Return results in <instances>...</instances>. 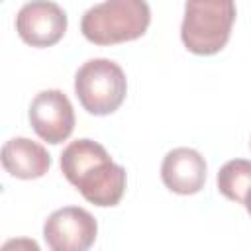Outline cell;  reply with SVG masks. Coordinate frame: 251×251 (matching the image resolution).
Masks as SVG:
<instances>
[{
    "label": "cell",
    "mask_w": 251,
    "mask_h": 251,
    "mask_svg": "<svg viewBox=\"0 0 251 251\" xmlns=\"http://www.w3.org/2000/svg\"><path fill=\"white\" fill-rule=\"evenodd\" d=\"M218 190L233 200L243 204L245 196L251 190V161L247 159H231L218 173Z\"/></svg>",
    "instance_id": "obj_10"
},
{
    "label": "cell",
    "mask_w": 251,
    "mask_h": 251,
    "mask_svg": "<svg viewBox=\"0 0 251 251\" xmlns=\"http://www.w3.org/2000/svg\"><path fill=\"white\" fill-rule=\"evenodd\" d=\"M243 204H245V208H247V212H249V216H251V190H249V194L245 196V202H243Z\"/></svg>",
    "instance_id": "obj_12"
},
{
    "label": "cell",
    "mask_w": 251,
    "mask_h": 251,
    "mask_svg": "<svg viewBox=\"0 0 251 251\" xmlns=\"http://www.w3.org/2000/svg\"><path fill=\"white\" fill-rule=\"evenodd\" d=\"M29 124L47 143H63L75 129V110L63 90L49 88L35 94L29 104Z\"/></svg>",
    "instance_id": "obj_6"
},
{
    "label": "cell",
    "mask_w": 251,
    "mask_h": 251,
    "mask_svg": "<svg viewBox=\"0 0 251 251\" xmlns=\"http://www.w3.org/2000/svg\"><path fill=\"white\" fill-rule=\"evenodd\" d=\"M2 165L16 178H39L51 167V155L43 145L27 137H12L2 145Z\"/></svg>",
    "instance_id": "obj_9"
},
{
    "label": "cell",
    "mask_w": 251,
    "mask_h": 251,
    "mask_svg": "<svg viewBox=\"0 0 251 251\" xmlns=\"http://www.w3.org/2000/svg\"><path fill=\"white\" fill-rule=\"evenodd\" d=\"M151 22L143 0H106L90 6L80 20L82 35L96 45H114L141 37Z\"/></svg>",
    "instance_id": "obj_2"
},
{
    "label": "cell",
    "mask_w": 251,
    "mask_h": 251,
    "mask_svg": "<svg viewBox=\"0 0 251 251\" xmlns=\"http://www.w3.org/2000/svg\"><path fill=\"white\" fill-rule=\"evenodd\" d=\"M163 184L176 194H196L206 182V161L190 147H176L169 151L161 165Z\"/></svg>",
    "instance_id": "obj_8"
},
{
    "label": "cell",
    "mask_w": 251,
    "mask_h": 251,
    "mask_svg": "<svg viewBox=\"0 0 251 251\" xmlns=\"http://www.w3.org/2000/svg\"><path fill=\"white\" fill-rule=\"evenodd\" d=\"M0 251H41L37 241L29 239V237H12L8 239Z\"/></svg>",
    "instance_id": "obj_11"
},
{
    "label": "cell",
    "mask_w": 251,
    "mask_h": 251,
    "mask_svg": "<svg viewBox=\"0 0 251 251\" xmlns=\"http://www.w3.org/2000/svg\"><path fill=\"white\" fill-rule=\"evenodd\" d=\"M16 31L31 47L55 45L67 31V14L55 2H25L16 16Z\"/></svg>",
    "instance_id": "obj_7"
},
{
    "label": "cell",
    "mask_w": 251,
    "mask_h": 251,
    "mask_svg": "<svg viewBox=\"0 0 251 251\" xmlns=\"http://www.w3.org/2000/svg\"><path fill=\"white\" fill-rule=\"evenodd\" d=\"M98 233L94 216L80 206L55 210L43 224V237L49 251H88Z\"/></svg>",
    "instance_id": "obj_5"
},
{
    "label": "cell",
    "mask_w": 251,
    "mask_h": 251,
    "mask_svg": "<svg viewBox=\"0 0 251 251\" xmlns=\"http://www.w3.org/2000/svg\"><path fill=\"white\" fill-rule=\"evenodd\" d=\"M75 92L88 114L108 116L126 100V73L110 59H88L75 75Z\"/></svg>",
    "instance_id": "obj_4"
},
{
    "label": "cell",
    "mask_w": 251,
    "mask_h": 251,
    "mask_svg": "<svg viewBox=\"0 0 251 251\" xmlns=\"http://www.w3.org/2000/svg\"><path fill=\"white\" fill-rule=\"evenodd\" d=\"M65 178L94 206H116L126 190V171L92 139L71 141L61 153Z\"/></svg>",
    "instance_id": "obj_1"
},
{
    "label": "cell",
    "mask_w": 251,
    "mask_h": 251,
    "mask_svg": "<svg viewBox=\"0 0 251 251\" xmlns=\"http://www.w3.org/2000/svg\"><path fill=\"white\" fill-rule=\"evenodd\" d=\"M233 22L235 4L231 0H188L180 39L196 55H214L226 47Z\"/></svg>",
    "instance_id": "obj_3"
}]
</instances>
